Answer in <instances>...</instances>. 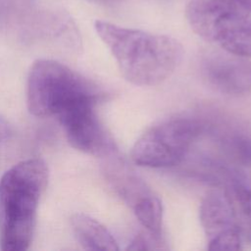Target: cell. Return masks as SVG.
Instances as JSON below:
<instances>
[{"label": "cell", "instance_id": "8fae6325", "mask_svg": "<svg viewBox=\"0 0 251 251\" xmlns=\"http://www.w3.org/2000/svg\"><path fill=\"white\" fill-rule=\"evenodd\" d=\"M232 210L237 218L251 223V189L244 184L233 181L225 190Z\"/></svg>", "mask_w": 251, "mask_h": 251}, {"label": "cell", "instance_id": "9a60e30c", "mask_svg": "<svg viewBox=\"0 0 251 251\" xmlns=\"http://www.w3.org/2000/svg\"><path fill=\"white\" fill-rule=\"evenodd\" d=\"M0 139H1V128H0Z\"/></svg>", "mask_w": 251, "mask_h": 251}, {"label": "cell", "instance_id": "ba28073f", "mask_svg": "<svg viewBox=\"0 0 251 251\" xmlns=\"http://www.w3.org/2000/svg\"><path fill=\"white\" fill-rule=\"evenodd\" d=\"M199 219L208 242L224 234L240 230L237 218L224 191H209L201 201Z\"/></svg>", "mask_w": 251, "mask_h": 251}, {"label": "cell", "instance_id": "7a4b0ae2", "mask_svg": "<svg viewBox=\"0 0 251 251\" xmlns=\"http://www.w3.org/2000/svg\"><path fill=\"white\" fill-rule=\"evenodd\" d=\"M47 182L48 168L39 158L24 160L4 173L0 178L1 250L24 251L29 247Z\"/></svg>", "mask_w": 251, "mask_h": 251}, {"label": "cell", "instance_id": "6da1fadb", "mask_svg": "<svg viewBox=\"0 0 251 251\" xmlns=\"http://www.w3.org/2000/svg\"><path fill=\"white\" fill-rule=\"evenodd\" d=\"M94 28L108 47L123 76L140 86L169 78L179 65L183 49L174 37L96 21Z\"/></svg>", "mask_w": 251, "mask_h": 251}, {"label": "cell", "instance_id": "30bf717a", "mask_svg": "<svg viewBox=\"0 0 251 251\" xmlns=\"http://www.w3.org/2000/svg\"><path fill=\"white\" fill-rule=\"evenodd\" d=\"M131 209L146 231L162 237L163 206L161 200L153 192L139 200Z\"/></svg>", "mask_w": 251, "mask_h": 251}, {"label": "cell", "instance_id": "7c38bea8", "mask_svg": "<svg viewBox=\"0 0 251 251\" xmlns=\"http://www.w3.org/2000/svg\"><path fill=\"white\" fill-rule=\"evenodd\" d=\"M163 238L155 236L148 231L142 232L136 235L130 244H128V250H149V249H162Z\"/></svg>", "mask_w": 251, "mask_h": 251}, {"label": "cell", "instance_id": "8992f818", "mask_svg": "<svg viewBox=\"0 0 251 251\" xmlns=\"http://www.w3.org/2000/svg\"><path fill=\"white\" fill-rule=\"evenodd\" d=\"M97 103H81L59 116L57 121L74 148L95 157H112L117 147L96 115Z\"/></svg>", "mask_w": 251, "mask_h": 251}, {"label": "cell", "instance_id": "52a82bcc", "mask_svg": "<svg viewBox=\"0 0 251 251\" xmlns=\"http://www.w3.org/2000/svg\"><path fill=\"white\" fill-rule=\"evenodd\" d=\"M204 78L217 91L243 96L251 93V62L228 52L208 55L202 64Z\"/></svg>", "mask_w": 251, "mask_h": 251}, {"label": "cell", "instance_id": "4fadbf2b", "mask_svg": "<svg viewBox=\"0 0 251 251\" xmlns=\"http://www.w3.org/2000/svg\"><path fill=\"white\" fill-rule=\"evenodd\" d=\"M236 150L240 159L251 165V138L238 140L236 143Z\"/></svg>", "mask_w": 251, "mask_h": 251}, {"label": "cell", "instance_id": "277c9868", "mask_svg": "<svg viewBox=\"0 0 251 251\" xmlns=\"http://www.w3.org/2000/svg\"><path fill=\"white\" fill-rule=\"evenodd\" d=\"M192 30L223 51L251 58V3L190 0L185 9Z\"/></svg>", "mask_w": 251, "mask_h": 251}, {"label": "cell", "instance_id": "5b68a950", "mask_svg": "<svg viewBox=\"0 0 251 251\" xmlns=\"http://www.w3.org/2000/svg\"><path fill=\"white\" fill-rule=\"evenodd\" d=\"M202 131V123L191 118L162 122L138 137L131 149V159L136 165L148 168L178 165Z\"/></svg>", "mask_w": 251, "mask_h": 251}, {"label": "cell", "instance_id": "5bb4252c", "mask_svg": "<svg viewBox=\"0 0 251 251\" xmlns=\"http://www.w3.org/2000/svg\"><path fill=\"white\" fill-rule=\"evenodd\" d=\"M234 1H238V2H244V3H251V0H234Z\"/></svg>", "mask_w": 251, "mask_h": 251}, {"label": "cell", "instance_id": "9c48e42d", "mask_svg": "<svg viewBox=\"0 0 251 251\" xmlns=\"http://www.w3.org/2000/svg\"><path fill=\"white\" fill-rule=\"evenodd\" d=\"M71 225L74 235L82 248L108 251L120 249L113 234L95 219L84 214H75L71 219Z\"/></svg>", "mask_w": 251, "mask_h": 251}, {"label": "cell", "instance_id": "3957f363", "mask_svg": "<svg viewBox=\"0 0 251 251\" xmlns=\"http://www.w3.org/2000/svg\"><path fill=\"white\" fill-rule=\"evenodd\" d=\"M101 89L91 80L53 60H37L27 77L26 104L36 117L57 118L88 100L100 101Z\"/></svg>", "mask_w": 251, "mask_h": 251}]
</instances>
